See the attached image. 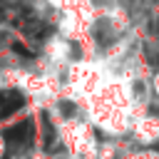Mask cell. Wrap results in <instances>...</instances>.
<instances>
[{
    "instance_id": "1",
    "label": "cell",
    "mask_w": 159,
    "mask_h": 159,
    "mask_svg": "<svg viewBox=\"0 0 159 159\" xmlns=\"http://www.w3.org/2000/svg\"><path fill=\"white\" fill-rule=\"evenodd\" d=\"M129 134L139 142V147L149 149L154 142H159V117H157V114H147V112L139 114V117L134 119Z\"/></svg>"
},
{
    "instance_id": "2",
    "label": "cell",
    "mask_w": 159,
    "mask_h": 159,
    "mask_svg": "<svg viewBox=\"0 0 159 159\" xmlns=\"http://www.w3.org/2000/svg\"><path fill=\"white\" fill-rule=\"evenodd\" d=\"M149 89H152V94H154V97L159 99V72H157V75H154V77L149 80Z\"/></svg>"
},
{
    "instance_id": "3",
    "label": "cell",
    "mask_w": 159,
    "mask_h": 159,
    "mask_svg": "<svg viewBox=\"0 0 159 159\" xmlns=\"http://www.w3.org/2000/svg\"><path fill=\"white\" fill-rule=\"evenodd\" d=\"M5 149H7V142H5V137L0 134V159L5 157Z\"/></svg>"
}]
</instances>
